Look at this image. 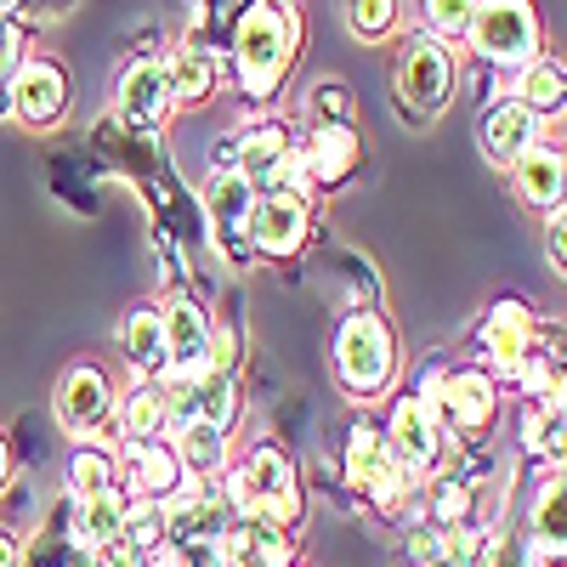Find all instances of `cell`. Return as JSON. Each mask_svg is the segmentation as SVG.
Instances as JSON below:
<instances>
[{
  "mask_svg": "<svg viewBox=\"0 0 567 567\" xmlns=\"http://www.w3.org/2000/svg\"><path fill=\"white\" fill-rule=\"evenodd\" d=\"M233 74H239L245 103H272L284 80H290L301 45H307V18L301 0H245L233 18Z\"/></svg>",
  "mask_w": 567,
  "mask_h": 567,
  "instance_id": "1",
  "label": "cell"
},
{
  "mask_svg": "<svg viewBox=\"0 0 567 567\" xmlns=\"http://www.w3.org/2000/svg\"><path fill=\"white\" fill-rule=\"evenodd\" d=\"M471 12H477V0H420V23H425V34L443 40V45H465Z\"/></svg>",
  "mask_w": 567,
  "mask_h": 567,
  "instance_id": "34",
  "label": "cell"
},
{
  "mask_svg": "<svg viewBox=\"0 0 567 567\" xmlns=\"http://www.w3.org/2000/svg\"><path fill=\"white\" fill-rule=\"evenodd\" d=\"M296 567H301V561H296Z\"/></svg>",
  "mask_w": 567,
  "mask_h": 567,
  "instance_id": "43",
  "label": "cell"
},
{
  "mask_svg": "<svg viewBox=\"0 0 567 567\" xmlns=\"http://www.w3.org/2000/svg\"><path fill=\"white\" fill-rule=\"evenodd\" d=\"M125 488H109L97 499H74V539L80 550H109L125 534Z\"/></svg>",
  "mask_w": 567,
  "mask_h": 567,
  "instance_id": "28",
  "label": "cell"
},
{
  "mask_svg": "<svg viewBox=\"0 0 567 567\" xmlns=\"http://www.w3.org/2000/svg\"><path fill=\"white\" fill-rule=\"evenodd\" d=\"M120 545L136 550V556L159 550V545H165V499L131 494V499H125V534H120Z\"/></svg>",
  "mask_w": 567,
  "mask_h": 567,
  "instance_id": "32",
  "label": "cell"
},
{
  "mask_svg": "<svg viewBox=\"0 0 567 567\" xmlns=\"http://www.w3.org/2000/svg\"><path fill=\"white\" fill-rule=\"evenodd\" d=\"M227 523H233V505L221 483H182V494L165 499V539L182 550H216Z\"/></svg>",
  "mask_w": 567,
  "mask_h": 567,
  "instance_id": "13",
  "label": "cell"
},
{
  "mask_svg": "<svg viewBox=\"0 0 567 567\" xmlns=\"http://www.w3.org/2000/svg\"><path fill=\"white\" fill-rule=\"evenodd\" d=\"M199 205H205V227H210V245L221 250V261L245 267L250 261V205H256V187L239 171H210L199 187Z\"/></svg>",
  "mask_w": 567,
  "mask_h": 567,
  "instance_id": "9",
  "label": "cell"
},
{
  "mask_svg": "<svg viewBox=\"0 0 567 567\" xmlns=\"http://www.w3.org/2000/svg\"><path fill=\"white\" fill-rule=\"evenodd\" d=\"M165 91H171V114L176 109H205L221 91V63H216L210 45H199V40L176 45L165 58Z\"/></svg>",
  "mask_w": 567,
  "mask_h": 567,
  "instance_id": "20",
  "label": "cell"
},
{
  "mask_svg": "<svg viewBox=\"0 0 567 567\" xmlns=\"http://www.w3.org/2000/svg\"><path fill=\"white\" fill-rule=\"evenodd\" d=\"M194 386H199V420L233 437V425H239V414H245V403H239V374H216V369H205Z\"/></svg>",
  "mask_w": 567,
  "mask_h": 567,
  "instance_id": "31",
  "label": "cell"
},
{
  "mask_svg": "<svg viewBox=\"0 0 567 567\" xmlns=\"http://www.w3.org/2000/svg\"><path fill=\"white\" fill-rule=\"evenodd\" d=\"M114 114L125 131H159L171 120V91H165V63L154 58H136L125 74H120V91H114Z\"/></svg>",
  "mask_w": 567,
  "mask_h": 567,
  "instance_id": "17",
  "label": "cell"
},
{
  "mask_svg": "<svg viewBox=\"0 0 567 567\" xmlns=\"http://www.w3.org/2000/svg\"><path fill=\"white\" fill-rule=\"evenodd\" d=\"M296 154H301V171L312 182V194H336V187H347L352 171L363 165V136L352 125H312L296 142Z\"/></svg>",
  "mask_w": 567,
  "mask_h": 567,
  "instance_id": "15",
  "label": "cell"
},
{
  "mask_svg": "<svg viewBox=\"0 0 567 567\" xmlns=\"http://www.w3.org/2000/svg\"><path fill=\"white\" fill-rule=\"evenodd\" d=\"M403 23V0H347V29L363 45H386Z\"/></svg>",
  "mask_w": 567,
  "mask_h": 567,
  "instance_id": "33",
  "label": "cell"
},
{
  "mask_svg": "<svg viewBox=\"0 0 567 567\" xmlns=\"http://www.w3.org/2000/svg\"><path fill=\"white\" fill-rule=\"evenodd\" d=\"M63 477H69V499H97V494L120 488V449H109V443H74Z\"/></svg>",
  "mask_w": 567,
  "mask_h": 567,
  "instance_id": "27",
  "label": "cell"
},
{
  "mask_svg": "<svg viewBox=\"0 0 567 567\" xmlns=\"http://www.w3.org/2000/svg\"><path fill=\"white\" fill-rule=\"evenodd\" d=\"M432 414H437V432L443 443H483L494 425H499V381L483 369V363H465V369H443V381L432 386Z\"/></svg>",
  "mask_w": 567,
  "mask_h": 567,
  "instance_id": "5",
  "label": "cell"
},
{
  "mask_svg": "<svg viewBox=\"0 0 567 567\" xmlns=\"http://www.w3.org/2000/svg\"><path fill=\"white\" fill-rule=\"evenodd\" d=\"M352 85L347 80H318L312 85V97H307V114L312 125H352Z\"/></svg>",
  "mask_w": 567,
  "mask_h": 567,
  "instance_id": "35",
  "label": "cell"
},
{
  "mask_svg": "<svg viewBox=\"0 0 567 567\" xmlns=\"http://www.w3.org/2000/svg\"><path fill=\"white\" fill-rule=\"evenodd\" d=\"M0 12H7V0H0Z\"/></svg>",
  "mask_w": 567,
  "mask_h": 567,
  "instance_id": "42",
  "label": "cell"
},
{
  "mask_svg": "<svg viewBox=\"0 0 567 567\" xmlns=\"http://www.w3.org/2000/svg\"><path fill=\"white\" fill-rule=\"evenodd\" d=\"M23 58H29V29H23L12 12H0V85L18 74Z\"/></svg>",
  "mask_w": 567,
  "mask_h": 567,
  "instance_id": "36",
  "label": "cell"
},
{
  "mask_svg": "<svg viewBox=\"0 0 567 567\" xmlns=\"http://www.w3.org/2000/svg\"><path fill=\"white\" fill-rule=\"evenodd\" d=\"M534 336H539V318L523 296H499L477 329V347H483V369L494 381H511V369L534 352Z\"/></svg>",
  "mask_w": 567,
  "mask_h": 567,
  "instance_id": "14",
  "label": "cell"
},
{
  "mask_svg": "<svg viewBox=\"0 0 567 567\" xmlns=\"http://www.w3.org/2000/svg\"><path fill=\"white\" fill-rule=\"evenodd\" d=\"M545 261H550L556 272L567 267V216H561V205L545 210Z\"/></svg>",
  "mask_w": 567,
  "mask_h": 567,
  "instance_id": "37",
  "label": "cell"
},
{
  "mask_svg": "<svg viewBox=\"0 0 567 567\" xmlns=\"http://www.w3.org/2000/svg\"><path fill=\"white\" fill-rule=\"evenodd\" d=\"M420 567H465V561H454V556H449V550H437V556H432V561H420Z\"/></svg>",
  "mask_w": 567,
  "mask_h": 567,
  "instance_id": "40",
  "label": "cell"
},
{
  "mask_svg": "<svg viewBox=\"0 0 567 567\" xmlns=\"http://www.w3.org/2000/svg\"><path fill=\"white\" fill-rule=\"evenodd\" d=\"M341 465H347V483H352L363 499H369V488L392 471V449H386V432H381V420H374V414H352Z\"/></svg>",
  "mask_w": 567,
  "mask_h": 567,
  "instance_id": "23",
  "label": "cell"
},
{
  "mask_svg": "<svg viewBox=\"0 0 567 567\" xmlns=\"http://www.w3.org/2000/svg\"><path fill=\"white\" fill-rule=\"evenodd\" d=\"M511 97L523 103L528 114L539 120H561V103H567V74L556 58H534L528 69H516L511 74Z\"/></svg>",
  "mask_w": 567,
  "mask_h": 567,
  "instance_id": "26",
  "label": "cell"
},
{
  "mask_svg": "<svg viewBox=\"0 0 567 567\" xmlns=\"http://www.w3.org/2000/svg\"><path fill=\"white\" fill-rule=\"evenodd\" d=\"M165 443L176 449L182 477H187V483H216L221 471L233 465V443H227V432H216V425H205V420L182 425V432H176V437H165Z\"/></svg>",
  "mask_w": 567,
  "mask_h": 567,
  "instance_id": "24",
  "label": "cell"
},
{
  "mask_svg": "<svg viewBox=\"0 0 567 567\" xmlns=\"http://www.w3.org/2000/svg\"><path fill=\"white\" fill-rule=\"evenodd\" d=\"M7 488H12V437L0 432V494H7Z\"/></svg>",
  "mask_w": 567,
  "mask_h": 567,
  "instance_id": "39",
  "label": "cell"
},
{
  "mask_svg": "<svg viewBox=\"0 0 567 567\" xmlns=\"http://www.w3.org/2000/svg\"><path fill=\"white\" fill-rule=\"evenodd\" d=\"M0 120H12V97H7V85H0Z\"/></svg>",
  "mask_w": 567,
  "mask_h": 567,
  "instance_id": "41",
  "label": "cell"
},
{
  "mask_svg": "<svg viewBox=\"0 0 567 567\" xmlns=\"http://www.w3.org/2000/svg\"><path fill=\"white\" fill-rule=\"evenodd\" d=\"M159 323H165V374L171 381H199L210 363V336H216L210 307L194 290H182L159 301Z\"/></svg>",
  "mask_w": 567,
  "mask_h": 567,
  "instance_id": "8",
  "label": "cell"
},
{
  "mask_svg": "<svg viewBox=\"0 0 567 567\" xmlns=\"http://www.w3.org/2000/svg\"><path fill=\"white\" fill-rule=\"evenodd\" d=\"M516 182V199L528 210H556L561 205V187H567V159H561V142H534V148L511 165Z\"/></svg>",
  "mask_w": 567,
  "mask_h": 567,
  "instance_id": "21",
  "label": "cell"
},
{
  "mask_svg": "<svg viewBox=\"0 0 567 567\" xmlns=\"http://www.w3.org/2000/svg\"><path fill=\"white\" fill-rule=\"evenodd\" d=\"M7 97H12V120L23 131H52L69 114V69L58 58H23L18 74L7 80Z\"/></svg>",
  "mask_w": 567,
  "mask_h": 567,
  "instance_id": "11",
  "label": "cell"
},
{
  "mask_svg": "<svg viewBox=\"0 0 567 567\" xmlns=\"http://www.w3.org/2000/svg\"><path fill=\"white\" fill-rule=\"evenodd\" d=\"M460 91V58L454 45L432 40V34H414L398 58V103L414 120H437Z\"/></svg>",
  "mask_w": 567,
  "mask_h": 567,
  "instance_id": "7",
  "label": "cell"
},
{
  "mask_svg": "<svg viewBox=\"0 0 567 567\" xmlns=\"http://www.w3.org/2000/svg\"><path fill=\"white\" fill-rule=\"evenodd\" d=\"M245 239H250V256L261 261H296L312 239V205L296 194H256Z\"/></svg>",
  "mask_w": 567,
  "mask_h": 567,
  "instance_id": "12",
  "label": "cell"
},
{
  "mask_svg": "<svg viewBox=\"0 0 567 567\" xmlns=\"http://www.w3.org/2000/svg\"><path fill=\"white\" fill-rule=\"evenodd\" d=\"M528 523H534V545L561 550V534H567V483H561V465H545V471H539Z\"/></svg>",
  "mask_w": 567,
  "mask_h": 567,
  "instance_id": "30",
  "label": "cell"
},
{
  "mask_svg": "<svg viewBox=\"0 0 567 567\" xmlns=\"http://www.w3.org/2000/svg\"><path fill=\"white\" fill-rule=\"evenodd\" d=\"M114 437L120 443H154V437H165V392H159V381H131L114 398Z\"/></svg>",
  "mask_w": 567,
  "mask_h": 567,
  "instance_id": "25",
  "label": "cell"
},
{
  "mask_svg": "<svg viewBox=\"0 0 567 567\" xmlns=\"http://www.w3.org/2000/svg\"><path fill=\"white\" fill-rule=\"evenodd\" d=\"M329 358H336V381L352 403H369L392 392L398 369H403V341L398 329L381 307H352L341 323H336V347H329Z\"/></svg>",
  "mask_w": 567,
  "mask_h": 567,
  "instance_id": "3",
  "label": "cell"
},
{
  "mask_svg": "<svg viewBox=\"0 0 567 567\" xmlns=\"http://www.w3.org/2000/svg\"><path fill=\"white\" fill-rule=\"evenodd\" d=\"M381 432H386V449H392V465H398V471H409L414 483L437 477L449 443H443L437 414H432V403H425V398H414V392L398 398V403H392V420L381 425Z\"/></svg>",
  "mask_w": 567,
  "mask_h": 567,
  "instance_id": "10",
  "label": "cell"
},
{
  "mask_svg": "<svg viewBox=\"0 0 567 567\" xmlns=\"http://www.w3.org/2000/svg\"><path fill=\"white\" fill-rule=\"evenodd\" d=\"M561 392L556 398H534L523 403V454L545 471V465H561Z\"/></svg>",
  "mask_w": 567,
  "mask_h": 567,
  "instance_id": "29",
  "label": "cell"
},
{
  "mask_svg": "<svg viewBox=\"0 0 567 567\" xmlns=\"http://www.w3.org/2000/svg\"><path fill=\"white\" fill-rule=\"evenodd\" d=\"M182 460L165 437L154 443H120V488L125 494H142V499H171L182 494Z\"/></svg>",
  "mask_w": 567,
  "mask_h": 567,
  "instance_id": "18",
  "label": "cell"
},
{
  "mask_svg": "<svg viewBox=\"0 0 567 567\" xmlns=\"http://www.w3.org/2000/svg\"><path fill=\"white\" fill-rule=\"evenodd\" d=\"M216 567H296V539L261 516H233L216 539Z\"/></svg>",
  "mask_w": 567,
  "mask_h": 567,
  "instance_id": "16",
  "label": "cell"
},
{
  "mask_svg": "<svg viewBox=\"0 0 567 567\" xmlns=\"http://www.w3.org/2000/svg\"><path fill=\"white\" fill-rule=\"evenodd\" d=\"M465 45L483 63H494L499 74L528 69L534 58H545V29H539V7L534 0H477L465 29Z\"/></svg>",
  "mask_w": 567,
  "mask_h": 567,
  "instance_id": "4",
  "label": "cell"
},
{
  "mask_svg": "<svg viewBox=\"0 0 567 567\" xmlns=\"http://www.w3.org/2000/svg\"><path fill=\"white\" fill-rule=\"evenodd\" d=\"M0 567H23V539L12 528H0Z\"/></svg>",
  "mask_w": 567,
  "mask_h": 567,
  "instance_id": "38",
  "label": "cell"
},
{
  "mask_svg": "<svg viewBox=\"0 0 567 567\" xmlns=\"http://www.w3.org/2000/svg\"><path fill=\"white\" fill-rule=\"evenodd\" d=\"M477 136H483V154H488L499 171H511V165L523 159V154L534 148V142L545 136V120H539V114H528L516 97H494V103L483 109Z\"/></svg>",
  "mask_w": 567,
  "mask_h": 567,
  "instance_id": "19",
  "label": "cell"
},
{
  "mask_svg": "<svg viewBox=\"0 0 567 567\" xmlns=\"http://www.w3.org/2000/svg\"><path fill=\"white\" fill-rule=\"evenodd\" d=\"M120 352L131 381H159L165 374V323H159V301H142L125 312L120 323Z\"/></svg>",
  "mask_w": 567,
  "mask_h": 567,
  "instance_id": "22",
  "label": "cell"
},
{
  "mask_svg": "<svg viewBox=\"0 0 567 567\" xmlns=\"http://www.w3.org/2000/svg\"><path fill=\"white\" fill-rule=\"evenodd\" d=\"M221 494L233 505V516H261V523L296 534L307 516V488H301V465L290 460V449H278L272 437L256 443L239 465L221 471Z\"/></svg>",
  "mask_w": 567,
  "mask_h": 567,
  "instance_id": "2",
  "label": "cell"
},
{
  "mask_svg": "<svg viewBox=\"0 0 567 567\" xmlns=\"http://www.w3.org/2000/svg\"><path fill=\"white\" fill-rule=\"evenodd\" d=\"M114 374L97 363H69L52 386V414H58V432L74 443H103L114 437Z\"/></svg>",
  "mask_w": 567,
  "mask_h": 567,
  "instance_id": "6",
  "label": "cell"
}]
</instances>
